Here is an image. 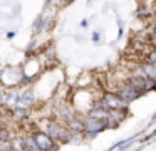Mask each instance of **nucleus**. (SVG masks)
<instances>
[{
  "label": "nucleus",
  "instance_id": "obj_1",
  "mask_svg": "<svg viewBox=\"0 0 156 151\" xmlns=\"http://www.w3.org/2000/svg\"><path fill=\"white\" fill-rule=\"evenodd\" d=\"M116 94H118V97L122 101V102H126V104H128V102H133V101L139 99V97L143 96L141 91H138L134 86H131L129 82L122 84V86L118 89V92H116Z\"/></svg>",
  "mask_w": 156,
  "mask_h": 151
},
{
  "label": "nucleus",
  "instance_id": "obj_2",
  "mask_svg": "<svg viewBox=\"0 0 156 151\" xmlns=\"http://www.w3.org/2000/svg\"><path fill=\"white\" fill-rule=\"evenodd\" d=\"M47 136L51 138L52 141L54 139H61V141H69L72 136V133L67 129V128L61 126V124H51L47 131Z\"/></svg>",
  "mask_w": 156,
  "mask_h": 151
},
{
  "label": "nucleus",
  "instance_id": "obj_3",
  "mask_svg": "<svg viewBox=\"0 0 156 151\" xmlns=\"http://www.w3.org/2000/svg\"><path fill=\"white\" fill-rule=\"evenodd\" d=\"M128 114V107L126 109H109L108 111V117H106V128H118L119 123L126 117Z\"/></svg>",
  "mask_w": 156,
  "mask_h": 151
},
{
  "label": "nucleus",
  "instance_id": "obj_4",
  "mask_svg": "<svg viewBox=\"0 0 156 151\" xmlns=\"http://www.w3.org/2000/svg\"><path fill=\"white\" fill-rule=\"evenodd\" d=\"M84 131L89 138H94L98 133L106 129V123L104 121H96V119H91V117H86L84 121Z\"/></svg>",
  "mask_w": 156,
  "mask_h": 151
},
{
  "label": "nucleus",
  "instance_id": "obj_5",
  "mask_svg": "<svg viewBox=\"0 0 156 151\" xmlns=\"http://www.w3.org/2000/svg\"><path fill=\"white\" fill-rule=\"evenodd\" d=\"M32 139H34L35 146L42 151H55L54 148V141L47 136L45 133H34L32 134Z\"/></svg>",
  "mask_w": 156,
  "mask_h": 151
},
{
  "label": "nucleus",
  "instance_id": "obj_6",
  "mask_svg": "<svg viewBox=\"0 0 156 151\" xmlns=\"http://www.w3.org/2000/svg\"><path fill=\"white\" fill-rule=\"evenodd\" d=\"M102 102L106 104L108 109H126V106H128V104L122 102L118 97V94H114V92H106L104 97H102Z\"/></svg>",
  "mask_w": 156,
  "mask_h": 151
},
{
  "label": "nucleus",
  "instance_id": "obj_7",
  "mask_svg": "<svg viewBox=\"0 0 156 151\" xmlns=\"http://www.w3.org/2000/svg\"><path fill=\"white\" fill-rule=\"evenodd\" d=\"M71 133H82L84 131V123H82V119H77V117H71L69 119V128H67Z\"/></svg>",
  "mask_w": 156,
  "mask_h": 151
},
{
  "label": "nucleus",
  "instance_id": "obj_8",
  "mask_svg": "<svg viewBox=\"0 0 156 151\" xmlns=\"http://www.w3.org/2000/svg\"><path fill=\"white\" fill-rule=\"evenodd\" d=\"M141 70L144 72V76L148 77V79H156V64H148V62H144V64H141Z\"/></svg>",
  "mask_w": 156,
  "mask_h": 151
},
{
  "label": "nucleus",
  "instance_id": "obj_9",
  "mask_svg": "<svg viewBox=\"0 0 156 151\" xmlns=\"http://www.w3.org/2000/svg\"><path fill=\"white\" fill-rule=\"evenodd\" d=\"M108 111L109 109H94V107H92V109L89 111L87 117L96 119V121H106V117H108Z\"/></svg>",
  "mask_w": 156,
  "mask_h": 151
},
{
  "label": "nucleus",
  "instance_id": "obj_10",
  "mask_svg": "<svg viewBox=\"0 0 156 151\" xmlns=\"http://www.w3.org/2000/svg\"><path fill=\"white\" fill-rule=\"evenodd\" d=\"M32 101H34V92H32L30 89H29V91H25V92L20 96V102L24 104V106H30V104H32Z\"/></svg>",
  "mask_w": 156,
  "mask_h": 151
},
{
  "label": "nucleus",
  "instance_id": "obj_11",
  "mask_svg": "<svg viewBox=\"0 0 156 151\" xmlns=\"http://www.w3.org/2000/svg\"><path fill=\"white\" fill-rule=\"evenodd\" d=\"M136 15H138L139 19H146V17L151 15V10H149L148 7L141 5V7H138V10H136Z\"/></svg>",
  "mask_w": 156,
  "mask_h": 151
},
{
  "label": "nucleus",
  "instance_id": "obj_12",
  "mask_svg": "<svg viewBox=\"0 0 156 151\" xmlns=\"http://www.w3.org/2000/svg\"><path fill=\"white\" fill-rule=\"evenodd\" d=\"M42 25H44V22H42V15H41V17H37V20H35V23H34V32L39 34L42 30Z\"/></svg>",
  "mask_w": 156,
  "mask_h": 151
},
{
  "label": "nucleus",
  "instance_id": "obj_13",
  "mask_svg": "<svg viewBox=\"0 0 156 151\" xmlns=\"http://www.w3.org/2000/svg\"><path fill=\"white\" fill-rule=\"evenodd\" d=\"M12 143L10 141H0V151H10Z\"/></svg>",
  "mask_w": 156,
  "mask_h": 151
},
{
  "label": "nucleus",
  "instance_id": "obj_14",
  "mask_svg": "<svg viewBox=\"0 0 156 151\" xmlns=\"http://www.w3.org/2000/svg\"><path fill=\"white\" fill-rule=\"evenodd\" d=\"M146 62L148 64H156V50L153 49L151 52L148 54V57H146Z\"/></svg>",
  "mask_w": 156,
  "mask_h": 151
},
{
  "label": "nucleus",
  "instance_id": "obj_15",
  "mask_svg": "<svg viewBox=\"0 0 156 151\" xmlns=\"http://www.w3.org/2000/svg\"><path fill=\"white\" fill-rule=\"evenodd\" d=\"M25 114H27V111H25L24 107H17V109L14 111V116L15 117H25Z\"/></svg>",
  "mask_w": 156,
  "mask_h": 151
},
{
  "label": "nucleus",
  "instance_id": "obj_16",
  "mask_svg": "<svg viewBox=\"0 0 156 151\" xmlns=\"http://www.w3.org/2000/svg\"><path fill=\"white\" fill-rule=\"evenodd\" d=\"M0 141H9V131L0 129Z\"/></svg>",
  "mask_w": 156,
  "mask_h": 151
},
{
  "label": "nucleus",
  "instance_id": "obj_17",
  "mask_svg": "<svg viewBox=\"0 0 156 151\" xmlns=\"http://www.w3.org/2000/svg\"><path fill=\"white\" fill-rule=\"evenodd\" d=\"M154 136H156V129H154V131H151V133H149L148 136H144V138H143V143H146V141L153 139V138H154Z\"/></svg>",
  "mask_w": 156,
  "mask_h": 151
},
{
  "label": "nucleus",
  "instance_id": "obj_18",
  "mask_svg": "<svg viewBox=\"0 0 156 151\" xmlns=\"http://www.w3.org/2000/svg\"><path fill=\"white\" fill-rule=\"evenodd\" d=\"M92 40H94V42H99V40H101V34L94 32V34H92Z\"/></svg>",
  "mask_w": 156,
  "mask_h": 151
},
{
  "label": "nucleus",
  "instance_id": "obj_19",
  "mask_svg": "<svg viewBox=\"0 0 156 151\" xmlns=\"http://www.w3.org/2000/svg\"><path fill=\"white\" fill-rule=\"evenodd\" d=\"M151 40H153V42H156V27L151 30Z\"/></svg>",
  "mask_w": 156,
  "mask_h": 151
},
{
  "label": "nucleus",
  "instance_id": "obj_20",
  "mask_svg": "<svg viewBox=\"0 0 156 151\" xmlns=\"http://www.w3.org/2000/svg\"><path fill=\"white\" fill-rule=\"evenodd\" d=\"M87 25H89L87 19H84V20H82V22H81V27H87Z\"/></svg>",
  "mask_w": 156,
  "mask_h": 151
},
{
  "label": "nucleus",
  "instance_id": "obj_21",
  "mask_svg": "<svg viewBox=\"0 0 156 151\" xmlns=\"http://www.w3.org/2000/svg\"><path fill=\"white\" fill-rule=\"evenodd\" d=\"M14 35H15L14 32H9V34H7V39H14Z\"/></svg>",
  "mask_w": 156,
  "mask_h": 151
},
{
  "label": "nucleus",
  "instance_id": "obj_22",
  "mask_svg": "<svg viewBox=\"0 0 156 151\" xmlns=\"http://www.w3.org/2000/svg\"><path fill=\"white\" fill-rule=\"evenodd\" d=\"M2 101H4V91L0 89V102H2Z\"/></svg>",
  "mask_w": 156,
  "mask_h": 151
},
{
  "label": "nucleus",
  "instance_id": "obj_23",
  "mask_svg": "<svg viewBox=\"0 0 156 151\" xmlns=\"http://www.w3.org/2000/svg\"><path fill=\"white\" fill-rule=\"evenodd\" d=\"M151 121H156V113L153 114V117H151Z\"/></svg>",
  "mask_w": 156,
  "mask_h": 151
},
{
  "label": "nucleus",
  "instance_id": "obj_24",
  "mask_svg": "<svg viewBox=\"0 0 156 151\" xmlns=\"http://www.w3.org/2000/svg\"><path fill=\"white\" fill-rule=\"evenodd\" d=\"M151 44H153V47H154V50H156V42H153V40H151Z\"/></svg>",
  "mask_w": 156,
  "mask_h": 151
},
{
  "label": "nucleus",
  "instance_id": "obj_25",
  "mask_svg": "<svg viewBox=\"0 0 156 151\" xmlns=\"http://www.w3.org/2000/svg\"><path fill=\"white\" fill-rule=\"evenodd\" d=\"M134 151H141V148H136V149Z\"/></svg>",
  "mask_w": 156,
  "mask_h": 151
},
{
  "label": "nucleus",
  "instance_id": "obj_26",
  "mask_svg": "<svg viewBox=\"0 0 156 151\" xmlns=\"http://www.w3.org/2000/svg\"><path fill=\"white\" fill-rule=\"evenodd\" d=\"M20 151H27V149H20Z\"/></svg>",
  "mask_w": 156,
  "mask_h": 151
},
{
  "label": "nucleus",
  "instance_id": "obj_27",
  "mask_svg": "<svg viewBox=\"0 0 156 151\" xmlns=\"http://www.w3.org/2000/svg\"><path fill=\"white\" fill-rule=\"evenodd\" d=\"M10 151H14V149H10Z\"/></svg>",
  "mask_w": 156,
  "mask_h": 151
}]
</instances>
